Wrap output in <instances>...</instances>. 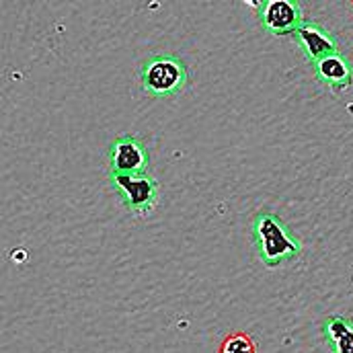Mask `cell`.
I'll return each instance as SVG.
<instances>
[{"instance_id": "cell-9", "label": "cell", "mask_w": 353, "mask_h": 353, "mask_svg": "<svg viewBox=\"0 0 353 353\" xmlns=\"http://www.w3.org/2000/svg\"><path fill=\"white\" fill-rule=\"evenodd\" d=\"M218 353H257V343L249 333L232 331L222 339Z\"/></svg>"}, {"instance_id": "cell-8", "label": "cell", "mask_w": 353, "mask_h": 353, "mask_svg": "<svg viewBox=\"0 0 353 353\" xmlns=\"http://www.w3.org/2000/svg\"><path fill=\"white\" fill-rule=\"evenodd\" d=\"M325 339L333 353H353V325L343 316H329L323 323Z\"/></svg>"}, {"instance_id": "cell-5", "label": "cell", "mask_w": 353, "mask_h": 353, "mask_svg": "<svg viewBox=\"0 0 353 353\" xmlns=\"http://www.w3.org/2000/svg\"><path fill=\"white\" fill-rule=\"evenodd\" d=\"M257 12L261 27L271 35L296 33L304 25L302 6L292 0H265Z\"/></svg>"}, {"instance_id": "cell-4", "label": "cell", "mask_w": 353, "mask_h": 353, "mask_svg": "<svg viewBox=\"0 0 353 353\" xmlns=\"http://www.w3.org/2000/svg\"><path fill=\"white\" fill-rule=\"evenodd\" d=\"M148 154L140 138L123 134L109 146V175H138L146 173Z\"/></svg>"}, {"instance_id": "cell-2", "label": "cell", "mask_w": 353, "mask_h": 353, "mask_svg": "<svg viewBox=\"0 0 353 353\" xmlns=\"http://www.w3.org/2000/svg\"><path fill=\"white\" fill-rule=\"evenodd\" d=\"M187 66L171 54H152L140 66L142 88L152 97H171L187 87Z\"/></svg>"}, {"instance_id": "cell-3", "label": "cell", "mask_w": 353, "mask_h": 353, "mask_svg": "<svg viewBox=\"0 0 353 353\" xmlns=\"http://www.w3.org/2000/svg\"><path fill=\"white\" fill-rule=\"evenodd\" d=\"M109 181L130 212L144 216L154 210V205L159 201V187H157V181L150 175H146V173L109 175Z\"/></svg>"}, {"instance_id": "cell-6", "label": "cell", "mask_w": 353, "mask_h": 353, "mask_svg": "<svg viewBox=\"0 0 353 353\" xmlns=\"http://www.w3.org/2000/svg\"><path fill=\"white\" fill-rule=\"evenodd\" d=\"M294 37L298 39L304 56L312 64H316L319 60H323L327 56L339 54V48H337L335 37L323 25H319L314 21H304V25L294 33Z\"/></svg>"}, {"instance_id": "cell-7", "label": "cell", "mask_w": 353, "mask_h": 353, "mask_svg": "<svg viewBox=\"0 0 353 353\" xmlns=\"http://www.w3.org/2000/svg\"><path fill=\"white\" fill-rule=\"evenodd\" d=\"M314 74L331 88H347L353 81V66L345 56L333 54L314 64Z\"/></svg>"}, {"instance_id": "cell-1", "label": "cell", "mask_w": 353, "mask_h": 353, "mask_svg": "<svg viewBox=\"0 0 353 353\" xmlns=\"http://www.w3.org/2000/svg\"><path fill=\"white\" fill-rule=\"evenodd\" d=\"M253 241L259 259L267 267H277L300 255L302 245L292 236L288 226L279 222L273 214L259 212L253 220Z\"/></svg>"}]
</instances>
